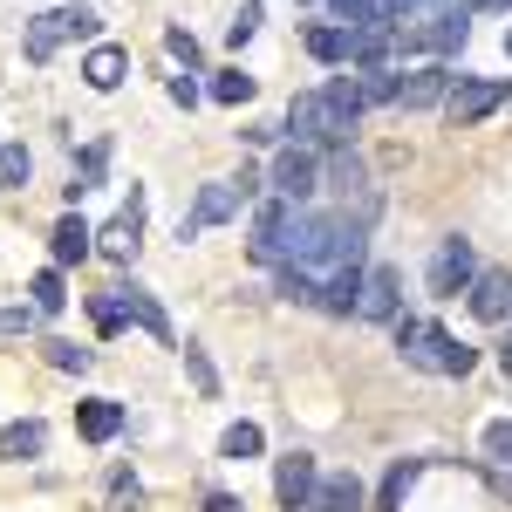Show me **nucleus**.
I'll use <instances>...</instances> for the list:
<instances>
[{
	"label": "nucleus",
	"mask_w": 512,
	"mask_h": 512,
	"mask_svg": "<svg viewBox=\"0 0 512 512\" xmlns=\"http://www.w3.org/2000/svg\"><path fill=\"white\" fill-rule=\"evenodd\" d=\"M465 308H472V321H485V328L512 321V274L506 267H478V280L465 287Z\"/></svg>",
	"instance_id": "nucleus-11"
},
{
	"label": "nucleus",
	"mask_w": 512,
	"mask_h": 512,
	"mask_svg": "<svg viewBox=\"0 0 512 512\" xmlns=\"http://www.w3.org/2000/svg\"><path fill=\"white\" fill-rule=\"evenodd\" d=\"M478 444H485V458H492V465H506V472H512V417H492Z\"/></svg>",
	"instance_id": "nucleus-29"
},
{
	"label": "nucleus",
	"mask_w": 512,
	"mask_h": 512,
	"mask_svg": "<svg viewBox=\"0 0 512 512\" xmlns=\"http://www.w3.org/2000/svg\"><path fill=\"white\" fill-rule=\"evenodd\" d=\"M171 103H178V110H192V103H198V82L192 76H171Z\"/></svg>",
	"instance_id": "nucleus-36"
},
{
	"label": "nucleus",
	"mask_w": 512,
	"mask_h": 512,
	"mask_svg": "<svg viewBox=\"0 0 512 512\" xmlns=\"http://www.w3.org/2000/svg\"><path fill=\"white\" fill-rule=\"evenodd\" d=\"M267 185H274V198H287V205H308V198L321 192V151L315 144H287L274 158V171H267Z\"/></svg>",
	"instance_id": "nucleus-7"
},
{
	"label": "nucleus",
	"mask_w": 512,
	"mask_h": 512,
	"mask_svg": "<svg viewBox=\"0 0 512 512\" xmlns=\"http://www.w3.org/2000/svg\"><path fill=\"white\" fill-rule=\"evenodd\" d=\"M48 253H55V267H82V260L96 253V233L82 226L76 212H62V219H55V233H48Z\"/></svg>",
	"instance_id": "nucleus-17"
},
{
	"label": "nucleus",
	"mask_w": 512,
	"mask_h": 512,
	"mask_svg": "<svg viewBox=\"0 0 512 512\" xmlns=\"http://www.w3.org/2000/svg\"><path fill=\"white\" fill-rule=\"evenodd\" d=\"M396 315H403V274H396V267H362L355 321H396Z\"/></svg>",
	"instance_id": "nucleus-13"
},
{
	"label": "nucleus",
	"mask_w": 512,
	"mask_h": 512,
	"mask_svg": "<svg viewBox=\"0 0 512 512\" xmlns=\"http://www.w3.org/2000/svg\"><path fill=\"white\" fill-rule=\"evenodd\" d=\"M396 355H403L410 369H424V376H472V369H478L472 342H458L451 328H437V321H410V315H396Z\"/></svg>",
	"instance_id": "nucleus-1"
},
{
	"label": "nucleus",
	"mask_w": 512,
	"mask_h": 512,
	"mask_svg": "<svg viewBox=\"0 0 512 512\" xmlns=\"http://www.w3.org/2000/svg\"><path fill=\"white\" fill-rule=\"evenodd\" d=\"M315 485H321V465H315V451H287L274 465V499L287 512H308V499H315Z\"/></svg>",
	"instance_id": "nucleus-12"
},
{
	"label": "nucleus",
	"mask_w": 512,
	"mask_h": 512,
	"mask_svg": "<svg viewBox=\"0 0 512 512\" xmlns=\"http://www.w3.org/2000/svg\"><path fill=\"white\" fill-rule=\"evenodd\" d=\"M308 512H362V478L355 472H321Z\"/></svg>",
	"instance_id": "nucleus-18"
},
{
	"label": "nucleus",
	"mask_w": 512,
	"mask_h": 512,
	"mask_svg": "<svg viewBox=\"0 0 512 512\" xmlns=\"http://www.w3.org/2000/svg\"><path fill=\"white\" fill-rule=\"evenodd\" d=\"M117 308L130 328H144L151 342H164V349H178V335H171V315L158 308V294L144 287V280H117Z\"/></svg>",
	"instance_id": "nucleus-10"
},
{
	"label": "nucleus",
	"mask_w": 512,
	"mask_h": 512,
	"mask_svg": "<svg viewBox=\"0 0 512 512\" xmlns=\"http://www.w3.org/2000/svg\"><path fill=\"white\" fill-rule=\"evenodd\" d=\"M89 315H96V328H103V335H123V328H130V321H123V308H117V287H103V294L89 301Z\"/></svg>",
	"instance_id": "nucleus-32"
},
{
	"label": "nucleus",
	"mask_w": 512,
	"mask_h": 512,
	"mask_svg": "<svg viewBox=\"0 0 512 512\" xmlns=\"http://www.w3.org/2000/svg\"><path fill=\"white\" fill-rule=\"evenodd\" d=\"M506 103H512L506 76H458L451 96H444V117H451V130H472V123H485L492 110H506Z\"/></svg>",
	"instance_id": "nucleus-4"
},
{
	"label": "nucleus",
	"mask_w": 512,
	"mask_h": 512,
	"mask_svg": "<svg viewBox=\"0 0 512 512\" xmlns=\"http://www.w3.org/2000/svg\"><path fill=\"white\" fill-rule=\"evenodd\" d=\"M321 185H328L335 198H355V219H376V185H369V164H362V151L335 144V151L321 158Z\"/></svg>",
	"instance_id": "nucleus-5"
},
{
	"label": "nucleus",
	"mask_w": 512,
	"mask_h": 512,
	"mask_svg": "<svg viewBox=\"0 0 512 512\" xmlns=\"http://www.w3.org/2000/svg\"><path fill=\"white\" fill-rule=\"evenodd\" d=\"M164 55H171V62H185V69H198V41H192V28H164Z\"/></svg>",
	"instance_id": "nucleus-33"
},
{
	"label": "nucleus",
	"mask_w": 512,
	"mask_h": 512,
	"mask_svg": "<svg viewBox=\"0 0 512 512\" xmlns=\"http://www.w3.org/2000/svg\"><path fill=\"white\" fill-rule=\"evenodd\" d=\"M417 458H403V465H390V478H383V492H376V512H403V499H410V485H417Z\"/></svg>",
	"instance_id": "nucleus-24"
},
{
	"label": "nucleus",
	"mask_w": 512,
	"mask_h": 512,
	"mask_svg": "<svg viewBox=\"0 0 512 512\" xmlns=\"http://www.w3.org/2000/svg\"><path fill=\"white\" fill-rule=\"evenodd\" d=\"M253 89H260V82L246 76V69H219V76H212V103L239 110V103H253Z\"/></svg>",
	"instance_id": "nucleus-27"
},
{
	"label": "nucleus",
	"mask_w": 512,
	"mask_h": 512,
	"mask_svg": "<svg viewBox=\"0 0 512 512\" xmlns=\"http://www.w3.org/2000/svg\"><path fill=\"white\" fill-rule=\"evenodd\" d=\"M103 171H110V137L82 144V158H76V185H69V198H82L89 185H103Z\"/></svg>",
	"instance_id": "nucleus-23"
},
{
	"label": "nucleus",
	"mask_w": 512,
	"mask_h": 512,
	"mask_svg": "<svg viewBox=\"0 0 512 512\" xmlns=\"http://www.w3.org/2000/svg\"><path fill=\"white\" fill-rule=\"evenodd\" d=\"M123 76H130V48H117V41H96V48L82 55V82H89L96 96H110Z\"/></svg>",
	"instance_id": "nucleus-15"
},
{
	"label": "nucleus",
	"mask_w": 512,
	"mask_h": 512,
	"mask_svg": "<svg viewBox=\"0 0 512 512\" xmlns=\"http://www.w3.org/2000/svg\"><path fill=\"white\" fill-rule=\"evenodd\" d=\"M110 512H144V492H137V485H123V478H117V506H110Z\"/></svg>",
	"instance_id": "nucleus-37"
},
{
	"label": "nucleus",
	"mask_w": 512,
	"mask_h": 512,
	"mask_svg": "<svg viewBox=\"0 0 512 512\" xmlns=\"http://www.w3.org/2000/svg\"><path fill=\"white\" fill-rule=\"evenodd\" d=\"M253 28H260V0H246V7L233 14V28H226V41H233V48H246V41H253Z\"/></svg>",
	"instance_id": "nucleus-34"
},
{
	"label": "nucleus",
	"mask_w": 512,
	"mask_h": 512,
	"mask_svg": "<svg viewBox=\"0 0 512 512\" xmlns=\"http://www.w3.org/2000/svg\"><path fill=\"white\" fill-rule=\"evenodd\" d=\"M499 362H506V376H512V342H506V349H499Z\"/></svg>",
	"instance_id": "nucleus-39"
},
{
	"label": "nucleus",
	"mask_w": 512,
	"mask_h": 512,
	"mask_svg": "<svg viewBox=\"0 0 512 512\" xmlns=\"http://www.w3.org/2000/svg\"><path fill=\"white\" fill-rule=\"evenodd\" d=\"M260 192V171H239V178H212V185H198V205L192 219L198 226H226V219H239V205Z\"/></svg>",
	"instance_id": "nucleus-8"
},
{
	"label": "nucleus",
	"mask_w": 512,
	"mask_h": 512,
	"mask_svg": "<svg viewBox=\"0 0 512 512\" xmlns=\"http://www.w3.org/2000/svg\"><path fill=\"white\" fill-rule=\"evenodd\" d=\"M260 451H267V431H260V424H246V417H239V424H226V437H219V458L246 465V458H260Z\"/></svg>",
	"instance_id": "nucleus-22"
},
{
	"label": "nucleus",
	"mask_w": 512,
	"mask_h": 512,
	"mask_svg": "<svg viewBox=\"0 0 512 512\" xmlns=\"http://www.w3.org/2000/svg\"><path fill=\"white\" fill-rule=\"evenodd\" d=\"M451 69L444 62H424V69H410V76H396V110H431V103H444L451 96Z\"/></svg>",
	"instance_id": "nucleus-14"
},
{
	"label": "nucleus",
	"mask_w": 512,
	"mask_h": 512,
	"mask_svg": "<svg viewBox=\"0 0 512 512\" xmlns=\"http://www.w3.org/2000/svg\"><path fill=\"white\" fill-rule=\"evenodd\" d=\"M472 7H499V0H465V14H472Z\"/></svg>",
	"instance_id": "nucleus-40"
},
{
	"label": "nucleus",
	"mask_w": 512,
	"mask_h": 512,
	"mask_svg": "<svg viewBox=\"0 0 512 512\" xmlns=\"http://www.w3.org/2000/svg\"><path fill=\"white\" fill-rule=\"evenodd\" d=\"M76 431L89 437V444H110V437L123 431V403L117 396H89V403L76 410Z\"/></svg>",
	"instance_id": "nucleus-19"
},
{
	"label": "nucleus",
	"mask_w": 512,
	"mask_h": 512,
	"mask_svg": "<svg viewBox=\"0 0 512 512\" xmlns=\"http://www.w3.org/2000/svg\"><path fill=\"white\" fill-rule=\"evenodd\" d=\"M137 246H144V192L130 185L123 212L96 233V253H103V260H117V267H130V260H137Z\"/></svg>",
	"instance_id": "nucleus-9"
},
{
	"label": "nucleus",
	"mask_w": 512,
	"mask_h": 512,
	"mask_svg": "<svg viewBox=\"0 0 512 512\" xmlns=\"http://www.w3.org/2000/svg\"><path fill=\"white\" fill-rule=\"evenodd\" d=\"M308 55H315V62H349V28L315 21V28H308Z\"/></svg>",
	"instance_id": "nucleus-25"
},
{
	"label": "nucleus",
	"mask_w": 512,
	"mask_h": 512,
	"mask_svg": "<svg viewBox=\"0 0 512 512\" xmlns=\"http://www.w3.org/2000/svg\"><path fill=\"white\" fill-rule=\"evenodd\" d=\"M48 451V424L41 417H14L7 431H0V465H28Z\"/></svg>",
	"instance_id": "nucleus-16"
},
{
	"label": "nucleus",
	"mask_w": 512,
	"mask_h": 512,
	"mask_svg": "<svg viewBox=\"0 0 512 512\" xmlns=\"http://www.w3.org/2000/svg\"><path fill=\"white\" fill-rule=\"evenodd\" d=\"M478 280V253H472V239L465 233H451L444 246L431 253V267H424V287H431L437 301H458L465 287Z\"/></svg>",
	"instance_id": "nucleus-6"
},
{
	"label": "nucleus",
	"mask_w": 512,
	"mask_h": 512,
	"mask_svg": "<svg viewBox=\"0 0 512 512\" xmlns=\"http://www.w3.org/2000/svg\"><path fill=\"white\" fill-rule=\"evenodd\" d=\"M185 369H192V390L198 396H219V369H212V355L198 349V342H185Z\"/></svg>",
	"instance_id": "nucleus-30"
},
{
	"label": "nucleus",
	"mask_w": 512,
	"mask_h": 512,
	"mask_svg": "<svg viewBox=\"0 0 512 512\" xmlns=\"http://www.w3.org/2000/svg\"><path fill=\"white\" fill-rule=\"evenodd\" d=\"M28 178H35V158L21 144H0V185L7 192H28Z\"/></svg>",
	"instance_id": "nucleus-28"
},
{
	"label": "nucleus",
	"mask_w": 512,
	"mask_h": 512,
	"mask_svg": "<svg viewBox=\"0 0 512 512\" xmlns=\"http://www.w3.org/2000/svg\"><path fill=\"white\" fill-rule=\"evenodd\" d=\"M362 103H369V110L396 103V69H362Z\"/></svg>",
	"instance_id": "nucleus-31"
},
{
	"label": "nucleus",
	"mask_w": 512,
	"mask_h": 512,
	"mask_svg": "<svg viewBox=\"0 0 512 512\" xmlns=\"http://www.w3.org/2000/svg\"><path fill=\"white\" fill-rule=\"evenodd\" d=\"M35 308H0V335H28V328H35Z\"/></svg>",
	"instance_id": "nucleus-35"
},
{
	"label": "nucleus",
	"mask_w": 512,
	"mask_h": 512,
	"mask_svg": "<svg viewBox=\"0 0 512 512\" xmlns=\"http://www.w3.org/2000/svg\"><path fill=\"white\" fill-rule=\"evenodd\" d=\"M41 355H48V369H62V376H89V369H96V355L76 349V342H62V335L41 342Z\"/></svg>",
	"instance_id": "nucleus-26"
},
{
	"label": "nucleus",
	"mask_w": 512,
	"mask_h": 512,
	"mask_svg": "<svg viewBox=\"0 0 512 512\" xmlns=\"http://www.w3.org/2000/svg\"><path fill=\"white\" fill-rule=\"evenodd\" d=\"M103 35V14H96V7H48V14H35V21H28V28H21V55H28V62H48V55H55V48H62V41H96Z\"/></svg>",
	"instance_id": "nucleus-3"
},
{
	"label": "nucleus",
	"mask_w": 512,
	"mask_h": 512,
	"mask_svg": "<svg viewBox=\"0 0 512 512\" xmlns=\"http://www.w3.org/2000/svg\"><path fill=\"white\" fill-rule=\"evenodd\" d=\"M205 512H246V506H239L233 492H205Z\"/></svg>",
	"instance_id": "nucleus-38"
},
{
	"label": "nucleus",
	"mask_w": 512,
	"mask_h": 512,
	"mask_svg": "<svg viewBox=\"0 0 512 512\" xmlns=\"http://www.w3.org/2000/svg\"><path fill=\"white\" fill-rule=\"evenodd\" d=\"M62 301H69V280H62V267H41V274L28 280V308H35V315H62Z\"/></svg>",
	"instance_id": "nucleus-21"
},
{
	"label": "nucleus",
	"mask_w": 512,
	"mask_h": 512,
	"mask_svg": "<svg viewBox=\"0 0 512 512\" xmlns=\"http://www.w3.org/2000/svg\"><path fill=\"white\" fill-rule=\"evenodd\" d=\"M506 55H512V28H506Z\"/></svg>",
	"instance_id": "nucleus-41"
},
{
	"label": "nucleus",
	"mask_w": 512,
	"mask_h": 512,
	"mask_svg": "<svg viewBox=\"0 0 512 512\" xmlns=\"http://www.w3.org/2000/svg\"><path fill=\"white\" fill-rule=\"evenodd\" d=\"M355 301H362V267H342L321 280V315H355Z\"/></svg>",
	"instance_id": "nucleus-20"
},
{
	"label": "nucleus",
	"mask_w": 512,
	"mask_h": 512,
	"mask_svg": "<svg viewBox=\"0 0 512 512\" xmlns=\"http://www.w3.org/2000/svg\"><path fill=\"white\" fill-rule=\"evenodd\" d=\"M355 130V110L349 103H335L328 89H301L294 103H287V144H349Z\"/></svg>",
	"instance_id": "nucleus-2"
}]
</instances>
